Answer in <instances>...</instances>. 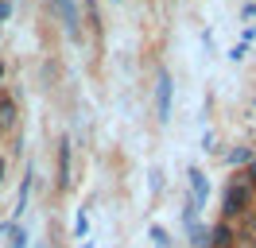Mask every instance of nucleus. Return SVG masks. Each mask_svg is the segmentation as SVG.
Returning a JSON list of instances; mask_svg holds the SVG:
<instances>
[{
  "label": "nucleus",
  "mask_w": 256,
  "mask_h": 248,
  "mask_svg": "<svg viewBox=\"0 0 256 248\" xmlns=\"http://www.w3.org/2000/svg\"><path fill=\"white\" fill-rule=\"evenodd\" d=\"M214 144H218V136L206 128V132H202V152H214Z\"/></svg>",
  "instance_id": "obj_19"
},
{
  "label": "nucleus",
  "mask_w": 256,
  "mask_h": 248,
  "mask_svg": "<svg viewBox=\"0 0 256 248\" xmlns=\"http://www.w3.org/2000/svg\"><path fill=\"white\" fill-rule=\"evenodd\" d=\"M78 248H94V240H82V244H78Z\"/></svg>",
  "instance_id": "obj_22"
},
{
  "label": "nucleus",
  "mask_w": 256,
  "mask_h": 248,
  "mask_svg": "<svg viewBox=\"0 0 256 248\" xmlns=\"http://www.w3.org/2000/svg\"><path fill=\"white\" fill-rule=\"evenodd\" d=\"M0 136H4V132H0Z\"/></svg>",
  "instance_id": "obj_25"
},
{
  "label": "nucleus",
  "mask_w": 256,
  "mask_h": 248,
  "mask_svg": "<svg viewBox=\"0 0 256 248\" xmlns=\"http://www.w3.org/2000/svg\"><path fill=\"white\" fill-rule=\"evenodd\" d=\"M74 240H90V210H86V206H82L78 214H74Z\"/></svg>",
  "instance_id": "obj_11"
},
{
  "label": "nucleus",
  "mask_w": 256,
  "mask_h": 248,
  "mask_svg": "<svg viewBox=\"0 0 256 248\" xmlns=\"http://www.w3.org/2000/svg\"><path fill=\"white\" fill-rule=\"evenodd\" d=\"M20 124V101L12 93H0V132H12Z\"/></svg>",
  "instance_id": "obj_6"
},
{
  "label": "nucleus",
  "mask_w": 256,
  "mask_h": 248,
  "mask_svg": "<svg viewBox=\"0 0 256 248\" xmlns=\"http://www.w3.org/2000/svg\"><path fill=\"white\" fill-rule=\"evenodd\" d=\"M148 236H152V244H156V248H171V232L163 229V225H152Z\"/></svg>",
  "instance_id": "obj_13"
},
{
  "label": "nucleus",
  "mask_w": 256,
  "mask_h": 248,
  "mask_svg": "<svg viewBox=\"0 0 256 248\" xmlns=\"http://www.w3.org/2000/svg\"><path fill=\"white\" fill-rule=\"evenodd\" d=\"M225 163H229L233 170H244L248 163H252V148H244V144H237V148H229V152H225Z\"/></svg>",
  "instance_id": "obj_9"
},
{
  "label": "nucleus",
  "mask_w": 256,
  "mask_h": 248,
  "mask_svg": "<svg viewBox=\"0 0 256 248\" xmlns=\"http://www.w3.org/2000/svg\"><path fill=\"white\" fill-rule=\"evenodd\" d=\"M86 16H90V28H94V35H97V31H101V16H97L94 0H86Z\"/></svg>",
  "instance_id": "obj_14"
},
{
  "label": "nucleus",
  "mask_w": 256,
  "mask_h": 248,
  "mask_svg": "<svg viewBox=\"0 0 256 248\" xmlns=\"http://www.w3.org/2000/svg\"><path fill=\"white\" fill-rule=\"evenodd\" d=\"M210 248H237V225L214 221L210 225Z\"/></svg>",
  "instance_id": "obj_5"
},
{
  "label": "nucleus",
  "mask_w": 256,
  "mask_h": 248,
  "mask_svg": "<svg viewBox=\"0 0 256 248\" xmlns=\"http://www.w3.org/2000/svg\"><path fill=\"white\" fill-rule=\"evenodd\" d=\"M4 170H8V163H4V159H0V186H4Z\"/></svg>",
  "instance_id": "obj_21"
},
{
  "label": "nucleus",
  "mask_w": 256,
  "mask_h": 248,
  "mask_svg": "<svg viewBox=\"0 0 256 248\" xmlns=\"http://www.w3.org/2000/svg\"><path fill=\"white\" fill-rule=\"evenodd\" d=\"M198 214H202V206L186 194V202H182V225H194V221H198Z\"/></svg>",
  "instance_id": "obj_12"
},
{
  "label": "nucleus",
  "mask_w": 256,
  "mask_h": 248,
  "mask_svg": "<svg viewBox=\"0 0 256 248\" xmlns=\"http://www.w3.org/2000/svg\"><path fill=\"white\" fill-rule=\"evenodd\" d=\"M171 101H175V82L167 70H160V78H156V116H160V124L171 120Z\"/></svg>",
  "instance_id": "obj_3"
},
{
  "label": "nucleus",
  "mask_w": 256,
  "mask_h": 248,
  "mask_svg": "<svg viewBox=\"0 0 256 248\" xmlns=\"http://www.w3.org/2000/svg\"><path fill=\"white\" fill-rule=\"evenodd\" d=\"M74 186V140L62 136L58 140V190Z\"/></svg>",
  "instance_id": "obj_4"
},
{
  "label": "nucleus",
  "mask_w": 256,
  "mask_h": 248,
  "mask_svg": "<svg viewBox=\"0 0 256 248\" xmlns=\"http://www.w3.org/2000/svg\"><path fill=\"white\" fill-rule=\"evenodd\" d=\"M186 240H190V248H210V225H202V221L186 225Z\"/></svg>",
  "instance_id": "obj_10"
},
{
  "label": "nucleus",
  "mask_w": 256,
  "mask_h": 248,
  "mask_svg": "<svg viewBox=\"0 0 256 248\" xmlns=\"http://www.w3.org/2000/svg\"><path fill=\"white\" fill-rule=\"evenodd\" d=\"M244 58H248V46L244 43H237L233 50H229V62H244Z\"/></svg>",
  "instance_id": "obj_17"
},
{
  "label": "nucleus",
  "mask_w": 256,
  "mask_h": 248,
  "mask_svg": "<svg viewBox=\"0 0 256 248\" xmlns=\"http://www.w3.org/2000/svg\"><path fill=\"white\" fill-rule=\"evenodd\" d=\"M12 20V0H0V28Z\"/></svg>",
  "instance_id": "obj_18"
},
{
  "label": "nucleus",
  "mask_w": 256,
  "mask_h": 248,
  "mask_svg": "<svg viewBox=\"0 0 256 248\" xmlns=\"http://www.w3.org/2000/svg\"><path fill=\"white\" fill-rule=\"evenodd\" d=\"M186 178H190V198L198 202V206H206V198H210V178H206L198 167L186 170Z\"/></svg>",
  "instance_id": "obj_7"
},
{
  "label": "nucleus",
  "mask_w": 256,
  "mask_h": 248,
  "mask_svg": "<svg viewBox=\"0 0 256 248\" xmlns=\"http://www.w3.org/2000/svg\"><path fill=\"white\" fill-rule=\"evenodd\" d=\"M256 210V190L244 178H240V170H237V178L225 186V194H222V221H240V217H248Z\"/></svg>",
  "instance_id": "obj_1"
},
{
  "label": "nucleus",
  "mask_w": 256,
  "mask_h": 248,
  "mask_svg": "<svg viewBox=\"0 0 256 248\" xmlns=\"http://www.w3.org/2000/svg\"><path fill=\"white\" fill-rule=\"evenodd\" d=\"M50 12L62 20V31L70 43H82V16H78V4L74 0H50Z\"/></svg>",
  "instance_id": "obj_2"
},
{
  "label": "nucleus",
  "mask_w": 256,
  "mask_h": 248,
  "mask_svg": "<svg viewBox=\"0 0 256 248\" xmlns=\"http://www.w3.org/2000/svg\"><path fill=\"white\" fill-rule=\"evenodd\" d=\"M252 248H256V240H252Z\"/></svg>",
  "instance_id": "obj_24"
},
{
  "label": "nucleus",
  "mask_w": 256,
  "mask_h": 248,
  "mask_svg": "<svg viewBox=\"0 0 256 248\" xmlns=\"http://www.w3.org/2000/svg\"><path fill=\"white\" fill-rule=\"evenodd\" d=\"M240 178H244V182H248V186L256 190V155H252V163H248V167L240 170Z\"/></svg>",
  "instance_id": "obj_16"
},
{
  "label": "nucleus",
  "mask_w": 256,
  "mask_h": 248,
  "mask_svg": "<svg viewBox=\"0 0 256 248\" xmlns=\"http://www.w3.org/2000/svg\"><path fill=\"white\" fill-rule=\"evenodd\" d=\"M32 186H35V167H28L24 182H20V194H16V221L28 214V202H32Z\"/></svg>",
  "instance_id": "obj_8"
},
{
  "label": "nucleus",
  "mask_w": 256,
  "mask_h": 248,
  "mask_svg": "<svg viewBox=\"0 0 256 248\" xmlns=\"http://www.w3.org/2000/svg\"><path fill=\"white\" fill-rule=\"evenodd\" d=\"M148 186H152V194H160V190H163V170H160V167H152V174H148Z\"/></svg>",
  "instance_id": "obj_15"
},
{
  "label": "nucleus",
  "mask_w": 256,
  "mask_h": 248,
  "mask_svg": "<svg viewBox=\"0 0 256 248\" xmlns=\"http://www.w3.org/2000/svg\"><path fill=\"white\" fill-rule=\"evenodd\" d=\"M244 20H256V4H244Z\"/></svg>",
  "instance_id": "obj_20"
},
{
  "label": "nucleus",
  "mask_w": 256,
  "mask_h": 248,
  "mask_svg": "<svg viewBox=\"0 0 256 248\" xmlns=\"http://www.w3.org/2000/svg\"><path fill=\"white\" fill-rule=\"evenodd\" d=\"M109 4H120V0H109Z\"/></svg>",
  "instance_id": "obj_23"
}]
</instances>
